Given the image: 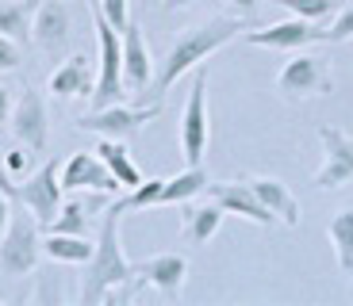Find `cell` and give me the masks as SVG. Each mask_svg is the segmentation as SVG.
<instances>
[{"instance_id": "ac0fdd59", "label": "cell", "mask_w": 353, "mask_h": 306, "mask_svg": "<svg viewBox=\"0 0 353 306\" xmlns=\"http://www.w3.org/2000/svg\"><path fill=\"white\" fill-rule=\"evenodd\" d=\"M185 207V222H181V237H185L188 245H208L215 234H219L223 219H227V210L219 207V203H203V207H188V203H181Z\"/></svg>"}, {"instance_id": "6da1fadb", "label": "cell", "mask_w": 353, "mask_h": 306, "mask_svg": "<svg viewBox=\"0 0 353 306\" xmlns=\"http://www.w3.org/2000/svg\"><path fill=\"white\" fill-rule=\"evenodd\" d=\"M119 219H123V203H112L100 222V237L92 256L85 261V276H81V306H97L108 298V291L127 287L134 280V264L123 256L119 245Z\"/></svg>"}, {"instance_id": "8992f818", "label": "cell", "mask_w": 353, "mask_h": 306, "mask_svg": "<svg viewBox=\"0 0 353 306\" xmlns=\"http://www.w3.org/2000/svg\"><path fill=\"white\" fill-rule=\"evenodd\" d=\"M161 115V104H150V107H123V104H108V107H92L88 115L77 119V131H88V134H100V138H134V134L154 122Z\"/></svg>"}, {"instance_id": "9a60e30c", "label": "cell", "mask_w": 353, "mask_h": 306, "mask_svg": "<svg viewBox=\"0 0 353 306\" xmlns=\"http://www.w3.org/2000/svg\"><path fill=\"white\" fill-rule=\"evenodd\" d=\"M119 35H123V85L131 92H142L154 77V61L150 50H146V39H142V27L131 19Z\"/></svg>"}, {"instance_id": "603a6c76", "label": "cell", "mask_w": 353, "mask_h": 306, "mask_svg": "<svg viewBox=\"0 0 353 306\" xmlns=\"http://www.w3.org/2000/svg\"><path fill=\"white\" fill-rule=\"evenodd\" d=\"M327 237L334 245V256H338V268L353 280V207L338 210L327 226Z\"/></svg>"}, {"instance_id": "ffe728a7", "label": "cell", "mask_w": 353, "mask_h": 306, "mask_svg": "<svg viewBox=\"0 0 353 306\" xmlns=\"http://www.w3.org/2000/svg\"><path fill=\"white\" fill-rule=\"evenodd\" d=\"M92 249H97V241H88L85 234H54V230H46L43 237V253L58 264H85L92 256Z\"/></svg>"}, {"instance_id": "52a82bcc", "label": "cell", "mask_w": 353, "mask_h": 306, "mask_svg": "<svg viewBox=\"0 0 353 306\" xmlns=\"http://www.w3.org/2000/svg\"><path fill=\"white\" fill-rule=\"evenodd\" d=\"M58 161H46L43 168L27 173L23 180L16 184V195L31 215L39 219V226H50V219L62 207V180H58Z\"/></svg>"}, {"instance_id": "cb8c5ba5", "label": "cell", "mask_w": 353, "mask_h": 306, "mask_svg": "<svg viewBox=\"0 0 353 306\" xmlns=\"http://www.w3.org/2000/svg\"><path fill=\"white\" fill-rule=\"evenodd\" d=\"M46 230H54V234H88V203H81V199L62 203Z\"/></svg>"}, {"instance_id": "e0dca14e", "label": "cell", "mask_w": 353, "mask_h": 306, "mask_svg": "<svg viewBox=\"0 0 353 306\" xmlns=\"http://www.w3.org/2000/svg\"><path fill=\"white\" fill-rule=\"evenodd\" d=\"M250 188H254L257 199L276 215V222H284V226H300V203H296V195L288 192V184L284 180H276V176H250Z\"/></svg>"}, {"instance_id": "30bf717a", "label": "cell", "mask_w": 353, "mask_h": 306, "mask_svg": "<svg viewBox=\"0 0 353 306\" xmlns=\"http://www.w3.org/2000/svg\"><path fill=\"white\" fill-rule=\"evenodd\" d=\"M250 46H265V50H300V46H311V43H327V31L311 19H281V23H269V27H254V31H242Z\"/></svg>"}, {"instance_id": "2e32d148", "label": "cell", "mask_w": 353, "mask_h": 306, "mask_svg": "<svg viewBox=\"0 0 353 306\" xmlns=\"http://www.w3.org/2000/svg\"><path fill=\"white\" fill-rule=\"evenodd\" d=\"M92 65H88L85 54H73V58H65L58 69L50 73V92L58 100H77V96H92Z\"/></svg>"}, {"instance_id": "836d02e7", "label": "cell", "mask_w": 353, "mask_h": 306, "mask_svg": "<svg viewBox=\"0 0 353 306\" xmlns=\"http://www.w3.org/2000/svg\"><path fill=\"white\" fill-rule=\"evenodd\" d=\"M192 4H215V0H165V8H192Z\"/></svg>"}, {"instance_id": "d4e9b609", "label": "cell", "mask_w": 353, "mask_h": 306, "mask_svg": "<svg viewBox=\"0 0 353 306\" xmlns=\"http://www.w3.org/2000/svg\"><path fill=\"white\" fill-rule=\"evenodd\" d=\"M161 188H165V180H158V176H154V180H142L139 188H131V192L123 195V210H146V207H158L161 203Z\"/></svg>"}, {"instance_id": "4316f807", "label": "cell", "mask_w": 353, "mask_h": 306, "mask_svg": "<svg viewBox=\"0 0 353 306\" xmlns=\"http://www.w3.org/2000/svg\"><path fill=\"white\" fill-rule=\"evenodd\" d=\"M353 39V0L345 4L342 12H338V19L327 27V43H334V46H342V43H350Z\"/></svg>"}, {"instance_id": "f546056e", "label": "cell", "mask_w": 353, "mask_h": 306, "mask_svg": "<svg viewBox=\"0 0 353 306\" xmlns=\"http://www.w3.org/2000/svg\"><path fill=\"white\" fill-rule=\"evenodd\" d=\"M19 61H23V54H19V43L8 35H0V73H12L19 69Z\"/></svg>"}, {"instance_id": "484cf974", "label": "cell", "mask_w": 353, "mask_h": 306, "mask_svg": "<svg viewBox=\"0 0 353 306\" xmlns=\"http://www.w3.org/2000/svg\"><path fill=\"white\" fill-rule=\"evenodd\" d=\"M276 4L288 8L292 16L311 19V23H323V19L334 16V8H338V0H276Z\"/></svg>"}, {"instance_id": "5b68a950", "label": "cell", "mask_w": 353, "mask_h": 306, "mask_svg": "<svg viewBox=\"0 0 353 306\" xmlns=\"http://www.w3.org/2000/svg\"><path fill=\"white\" fill-rule=\"evenodd\" d=\"M334 88L330 77V58L323 54H296L284 61V69L276 73V92L284 100H311V96H327Z\"/></svg>"}, {"instance_id": "8fae6325", "label": "cell", "mask_w": 353, "mask_h": 306, "mask_svg": "<svg viewBox=\"0 0 353 306\" xmlns=\"http://www.w3.org/2000/svg\"><path fill=\"white\" fill-rule=\"evenodd\" d=\"M58 180H62V192H104V195L119 192V180L108 173V165L100 161L97 149H92V153H88V149L73 153V157L58 168Z\"/></svg>"}, {"instance_id": "1f68e13d", "label": "cell", "mask_w": 353, "mask_h": 306, "mask_svg": "<svg viewBox=\"0 0 353 306\" xmlns=\"http://www.w3.org/2000/svg\"><path fill=\"white\" fill-rule=\"evenodd\" d=\"M12 195L8 192H0V234H4V230H8V219H12Z\"/></svg>"}, {"instance_id": "d6986e66", "label": "cell", "mask_w": 353, "mask_h": 306, "mask_svg": "<svg viewBox=\"0 0 353 306\" xmlns=\"http://www.w3.org/2000/svg\"><path fill=\"white\" fill-rule=\"evenodd\" d=\"M97 153H100V161L108 165V173L119 180V188H139L142 184V173H139V165H134L131 149L123 146V138H100Z\"/></svg>"}, {"instance_id": "3957f363", "label": "cell", "mask_w": 353, "mask_h": 306, "mask_svg": "<svg viewBox=\"0 0 353 306\" xmlns=\"http://www.w3.org/2000/svg\"><path fill=\"white\" fill-rule=\"evenodd\" d=\"M43 256L39 219L31 210H12L8 230L0 234V276H31Z\"/></svg>"}, {"instance_id": "d590c367", "label": "cell", "mask_w": 353, "mask_h": 306, "mask_svg": "<svg viewBox=\"0 0 353 306\" xmlns=\"http://www.w3.org/2000/svg\"><path fill=\"white\" fill-rule=\"evenodd\" d=\"M150 4H158V0H150Z\"/></svg>"}, {"instance_id": "9c48e42d", "label": "cell", "mask_w": 353, "mask_h": 306, "mask_svg": "<svg viewBox=\"0 0 353 306\" xmlns=\"http://www.w3.org/2000/svg\"><path fill=\"white\" fill-rule=\"evenodd\" d=\"M12 138L19 142V146H27L31 153H43L46 142H50V115H46V100L43 92H35V88H23L16 100V107H12Z\"/></svg>"}, {"instance_id": "ba28073f", "label": "cell", "mask_w": 353, "mask_h": 306, "mask_svg": "<svg viewBox=\"0 0 353 306\" xmlns=\"http://www.w3.org/2000/svg\"><path fill=\"white\" fill-rule=\"evenodd\" d=\"M319 142H323V165L315 173L319 192H334L353 180V134L338 131V127H319Z\"/></svg>"}, {"instance_id": "44dd1931", "label": "cell", "mask_w": 353, "mask_h": 306, "mask_svg": "<svg viewBox=\"0 0 353 306\" xmlns=\"http://www.w3.org/2000/svg\"><path fill=\"white\" fill-rule=\"evenodd\" d=\"M35 8H39V0H0V35L16 39L19 46L31 43Z\"/></svg>"}, {"instance_id": "f1b7e54d", "label": "cell", "mask_w": 353, "mask_h": 306, "mask_svg": "<svg viewBox=\"0 0 353 306\" xmlns=\"http://www.w3.org/2000/svg\"><path fill=\"white\" fill-rule=\"evenodd\" d=\"M4 168H8V176L12 180H23L27 173H31V149H8L4 153Z\"/></svg>"}, {"instance_id": "7c38bea8", "label": "cell", "mask_w": 353, "mask_h": 306, "mask_svg": "<svg viewBox=\"0 0 353 306\" xmlns=\"http://www.w3.org/2000/svg\"><path fill=\"white\" fill-rule=\"evenodd\" d=\"M73 35V12L65 0H39L35 8V23H31V39L39 50L46 54H62L70 46Z\"/></svg>"}, {"instance_id": "7a4b0ae2", "label": "cell", "mask_w": 353, "mask_h": 306, "mask_svg": "<svg viewBox=\"0 0 353 306\" xmlns=\"http://www.w3.org/2000/svg\"><path fill=\"white\" fill-rule=\"evenodd\" d=\"M242 31H246V23H242V19H212V23L188 27L185 35L169 46V54H165V61H161L158 77H154V92H158V96H165L169 88L185 77L188 69H196L203 58H212L215 50H223V46H227L230 39H239Z\"/></svg>"}, {"instance_id": "4fadbf2b", "label": "cell", "mask_w": 353, "mask_h": 306, "mask_svg": "<svg viewBox=\"0 0 353 306\" xmlns=\"http://www.w3.org/2000/svg\"><path fill=\"white\" fill-rule=\"evenodd\" d=\"M208 195H212L215 203H219L227 215H239V219L246 222H257V226H273L276 215L269 207H265L261 199L254 195V188H250V180H223V184H208Z\"/></svg>"}, {"instance_id": "5bb4252c", "label": "cell", "mask_w": 353, "mask_h": 306, "mask_svg": "<svg viewBox=\"0 0 353 306\" xmlns=\"http://www.w3.org/2000/svg\"><path fill=\"white\" fill-rule=\"evenodd\" d=\"M134 276L158 295L176 298L188 280V261L181 253H158V256H146V261H134Z\"/></svg>"}, {"instance_id": "7402d4cb", "label": "cell", "mask_w": 353, "mask_h": 306, "mask_svg": "<svg viewBox=\"0 0 353 306\" xmlns=\"http://www.w3.org/2000/svg\"><path fill=\"white\" fill-rule=\"evenodd\" d=\"M208 173H203V165H185L176 176H169L165 188H161V203L158 207H165V203H188L196 199L200 192H208Z\"/></svg>"}, {"instance_id": "d6a6232c", "label": "cell", "mask_w": 353, "mask_h": 306, "mask_svg": "<svg viewBox=\"0 0 353 306\" xmlns=\"http://www.w3.org/2000/svg\"><path fill=\"white\" fill-rule=\"evenodd\" d=\"M0 192L16 195V180H12V176H8V168H4V153H0Z\"/></svg>"}, {"instance_id": "4dcf8cb0", "label": "cell", "mask_w": 353, "mask_h": 306, "mask_svg": "<svg viewBox=\"0 0 353 306\" xmlns=\"http://www.w3.org/2000/svg\"><path fill=\"white\" fill-rule=\"evenodd\" d=\"M12 88L8 85H0V131H4V127H8V119H12Z\"/></svg>"}, {"instance_id": "e575fe53", "label": "cell", "mask_w": 353, "mask_h": 306, "mask_svg": "<svg viewBox=\"0 0 353 306\" xmlns=\"http://www.w3.org/2000/svg\"><path fill=\"white\" fill-rule=\"evenodd\" d=\"M230 8H239V12H246V16H250V12L257 8V0H230Z\"/></svg>"}, {"instance_id": "83f0119b", "label": "cell", "mask_w": 353, "mask_h": 306, "mask_svg": "<svg viewBox=\"0 0 353 306\" xmlns=\"http://www.w3.org/2000/svg\"><path fill=\"white\" fill-rule=\"evenodd\" d=\"M100 8H104L108 23H112L115 31H123V27L131 23V0H100Z\"/></svg>"}, {"instance_id": "277c9868", "label": "cell", "mask_w": 353, "mask_h": 306, "mask_svg": "<svg viewBox=\"0 0 353 306\" xmlns=\"http://www.w3.org/2000/svg\"><path fill=\"white\" fill-rule=\"evenodd\" d=\"M208 138H212V122H208V69L196 65L185 111H181V157H185V165H203Z\"/></svg>"}]
</instances>
